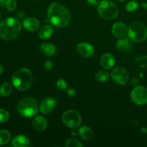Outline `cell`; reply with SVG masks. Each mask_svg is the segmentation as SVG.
Returning a JSON list of instances; mask_svg holds the SVG:
<instances>
[{"label":"cell","mask_w":147,"mask_h":147,"mask_svg":"<svg viewBox=\"0 0 147 147\" xmlns=\"http://www.w3.org/2000/svg\"><path fill=\"white\" fill-rule=\"evenodd\" d=\"M48 20L53 25L64 27L70 21V14L65 7L58 2H54L49 7L47 11Z\"/></svg>","instance_id":"cell-1"},{"label":"cell","mask_w":147,"mask_h":147,"mask_svg":"<svg viewBox=\"0 0 147 147\" xmlns=\"http://www.w3.org/2000/svg\"><path fill=\"white\" fill-rule=\"evenodd\" d=\"M20 22L14 17L4 19L0 23V37L6 40H12L17 38L21 32Z\"/></svg>","instance_id":"cell-2"},{"label":"cell","mask_w":147,"mask_h":147,"mask_svg":"<svg viewBox=\"0 0 147 147\" xmlns=\"http://www.w3.org/2000/svg\"><path fill=\"white\" fill-rule=\"evenodd\" d=\"M11 83L16 88L24 91L31 87L33 83V76L30 70L22 67L14 73Z\"/></svg>","instance_id":"cell-3"},{"label":"cell","mask_w":147,"mask_h":147,"mask_svg":"<svg viewBox=\"0 0 147 147\" xmlns=\"http://www.w3.org/2000/svg\"><path fill=\"white\" fill-rule=\"evenodd\" d=\"M17 110L24 117H32L37 114L38 111V104L37 100L33 98L26 97L19 102Z\"/></svg>","instance_id":"cell-4"},{"label":"cell","mask_w":147,"mask_h":147,"mask_svg":"<svg viewBox=\"0 0 147 147\" xmlns=\"http://www.w3.org/2000/svg\"><path fill=\"white\" fill-rule=\"evenodd\" d=\"M99 15L106 20H113L117 17L119 9L116 4L109 0H103L98 6Z\"/></svg>","instance_id":"cell-5"},{"label":"cell","mask_w":147,"mask_h":147,"mask_svg":"<svg viewBox=\"0 0 147 147\" xmlns=\"http://www.w3.org/2000/svg\"><path fill=\"white\" fill-rule=\"evenodd\" d=\"M128 34L130 40L135 42H142L147 38V28L142 23H132L128 30Z\"/></svg>","instance_id":"cell-6"},{"label":"cell","mask_w":147,"mask_h":147,"mask_svg":"<svg viewBox=\"0 0 147 147\" xmlns=\"http://www.w3.org/2000/svg\"><path fill=\"white\" fill-rule=\"evenodd\" d=\"M63 123L71 129L78 128L81 123V116L77 111L73 110L66 111L62 116Z\"/></svg>","instance_id":"cell-7"},{"label":"cell","mask_w":147,"mask_h":147,"mask_svg":"<svg viewBox=\"0 0 147 147\" xmlns=\"http://www.w3.org/2000/svg\"><path fill=\"white\" fill-rule=\"evenodd\" d=\"M132 101L137 105L143 106L147 103V89L144 86H136L131 93Z\"/></svg>","instance_id":"cell-8"},{"label":"cell","mask_w":147,"mask_h":147,"mask_svg":"<svg viewBox=\"0 0 147 147\" xmlns=\"http://www.w3.org/2000/svg\"><path fill=\"white\" fill-rule=\"evenodd\" d=\"M111 76L113 81L119 85H124L129 79V74L127 70L122 67H117L112 70Z\"/></svg>","instance_id":"cell-9"},{"label":"cell","mask_w":147,"mask_h":147,"mask_svg":"<svg viewBox=\"0 0 147 147\" xmlns=\"http://www.w3.org/2000/svg\"><path fill=\"white\" fill-rule=\"evenodd\" d=\"M56 106L55 99L51 97H47L43 99L40 103V111L42 113L47 114L53 111Z\"/></svg>","instance_id":"cell-10"},{"label":"cell","mask_w":147,"mask_h":147,"mask_svg":"<svg viewBox=\"0 0 147 147\" xmlns=\"http://www.w3.org/2000/svg\"><path fill=\"white\" fill-rule=\"evenodd\" d=\"M77 51L83 57H91L94 53V48L88 42H80L77 46Z\"/></svg>","instance_id":"cell-11"},{"label":"cell","mask_w":147,"mask_h":147,"mask_svg":"<svg viewBox=\"0 0 147 147\" xmlns=\"http://www.w3.org/2000/svg\"><path fill=\"white\" fill-rule=\"evenodd\" d=\"M112 33L116 37H123L127 33V27L122 22H117L112 27Z\"/></svg>","instance_id":"cell-12"},{"label":"cell","mask_w":147,"mask_h":147,"mask_svg":"<svg viewBox=\"0 0 147 147\" xmlns=\"http://www.w3.org/2000/svg\"><path fill=\"white\" fill-rule=\"evenodd\" d=\"M115 64V58L110 53H106L103 55L100 58V65L106 70L111 68Z\"/></svg>","instance_id":"cell-13"},{"label":"cell","mask_w":147,"mask_h":147,"mask_svg":"<svg viewBox=\"0 0 147 147\" xmlns=\"http://www.w3.org/2000/svg\"><path fill=\"white\" fill-rule=\"evenodd\" d=\"M47 120L45 119V118L42 116H36L32 121L33 127L37 131H42L45 130V129L47 128Z\"/></svg>","instance_id":"cell-14"},{"label":"cell","mask_w":147,"mask_h":147,"mask_svg":"<svg viewBox=\"0 0 147 147\" xmlns=\"http://www.w3.org/2000/svg\"><path fill=\"white\" fill-rule=\"evenodd\" d=\"M23 26L27 30L30 32L37 31L40 27V22L36 19L30 17L23 21Z\"/></svg>","instance_id":"cell-15"},{"label":"cell","mask_w":147,"mask_h":147,"mask_svg":"<svg viewBox=\"0 0 147 147\" xmlns=\"http://www.w3.org/2000/svg\"><path fill=\"white\" fill-rule=\"evenodd\" d=\"M30 144V140L24 135H17L12 139V145L14 147H26Z\"/></svg>","instance_id":"cell-16"},{"label":"cell","mask_w":147,"mask_h":147,"mask_svg":"<svg viewBox=\"0 0 147 147\" xmlns=\"http://www.w3.org/2000/svg\"><path fill=\"white\" fill-rule=\"evenodd\" d=\"M41 51L47 57L54 55L57 52V47L52 43H42L40 46Z\"/></svg>","instance_id":"cell-17"},{"label":"cell","mask_w":147,"mask_h":147,"mask_svg":"<svg viewBox=\"0 0 147 147\" xmlns=\"http://www.w3.org/2000/svg\"><path fill=\"white\" fill-rule=\"evenodd\" d=\"M53 28L50 25H45L42 27L39 32V37L42 40L48 39L53 34Z\"/></svg>","instance_id":"cell-18"},{"label":"cell","mask_w":147,"mask_h":147,"mask_svg":"<svg viewBox=\"0 0 147 147\" xmlns=\"http://www.w3.org/2000/svg\"><path fill=\"white\" fill-rule=\"evenodd\" d=\"M78 133L80 137L85 140H89L90 139H91L92 136H93V131H92L91 129H90L88 126L80 127L78 130Z\"/></svg>","instance_id":"cell-19"},{"label":"cell","mask_w":147,"mask_h":147,"mask_svg":"<svg viewBox=\"0 0 147 147\" xmlns=\"http://www.w3.org/2000/svg\"><path fill=\"white\" fill-rule=\"evenodd\" d=\"M116 47L119 50H127L131 48V45L127 38H121L116 42Z\"/></svg>","instance_id":"cell-20"},{"label":"cell","mask_w":147,"mask_h":147,"mask_svg":"<svg viewBox=\"0 0 147 147\" xmlns=\"http://www.w3.org/2000/svg\"><path fill=\"white\" fill-rule=\"evenodd\" d=\"M12 88L9 83H4L0 86V95L3 97L8 96L11 93Z\"/></svg>","instance_id":"cell-21"},{"label":"cell","mask_w":147,"mask_h":147,"mask_svg":"<svg viewBox=\"0 0 147 147\" xmlns=\"http://www.w3.org/2000/svg\"><path fill=\"white\" fill-rule=\"evenodd\" d=\"M11 139V134L7 130H0V145H4L8 143Z\"/></svg>","instance_id":"cell-22"},{"label":"cell","mask_w":147,"mask_h":147,"mask_svg":"<svg viewBox=\"0 0 147 147\" xmlns=\"http://www.w3.org/2000/svg\"><path fill=\"white\" fill-rule=\"evenodd\" d=\"M109 73L105 70H100L96 75V78L99 82H104L109 78Z\"/></svg>","instance_id":"cell-23"},{"label":"cell","mask_w":147,"mask_h":147,"mask_svg":"<svg viewBox=\"0 0 147 147\" xmlns=\"http://www.w3.org/2000/svg\"><path fill=\"white\" fill-rule=\"evenodd\" d=\"M65 146L67 147H82L83 144L77 139L71 138V139H67L65 143Z\"/></svg>","instance_id":"cell-24"},{"label":"cell","mask_w":147,"mask_h":147,"mask_svg":"<svg viewBox=\"0 0 147 147\" xmlns=\"http://www.w3.org/2000/svg\"><path fill=\"white\" fill-rule=\"evenodd\" d=\"M9 118V113L6 109H0V123H4Z\"/></svg>","instance_id":"cell-25"},{"label":"cell","mask_w":147,"mask_h":147,"mask_svg":"<svg viewBox=\"0 0 147 147\" xmlns=\"http://www.w3.org/2000/svg\"><path fill=\"white\" fill-rule=\"evenodd\" d=\"M56 86H57V88L59 90H64L67 88V82H66L64 79L60 78L56 82Z\"/></svg>","instance_id":"cell-26"},{"label":"cell","mask_w":147,"mask_h":147,"mask_svg":"<svg viewBox=\"0 0 147 147\" xmlns=\"http://www.w3.org/2000/svg\"><path fill=\"white\" fill-rule=\"evenodd\" d=\"M139 7V4L135 1H131L126 4V9L129 11H134Z\"/></svg>","instance_id":"cell-27"},{"label":"cell","mask_w":147,"mask_h":147,"mask_svg":"<svg viewBox=\"0 0 147 147\" xmlns=\"http://www.w3.org/2000/svg\"><path fill=\"white\" fill-rule=\"evenodd\" d=\"M4 7L9 11H13L14 9H15L16 7H17V2H16L15 0H7Z\"/></svg>","instance_id":"cell-28"},{"label":"cell","mask_w":147,"mask_h":147,"mask_svg":"<svg viewBox=\"0 0 147 147\" xmlns=\"http://www.w3.org/2000/svg\"><path fill=\"white\" fill-rule=\"evenodd\" d=\"M45 67L47 69V70H50L53 68V63L50 60H47L45 63Z\"/></svg>","instance_id":"cell-29"},{"label":"cell","mask_w":147,"mask_h":147,"mask_svg":"<svg viewBox=\"0 0 147 147\" xmlns=\"http://www.w3.org/2000/svg\"><path fill=\"white\" fill-rule=\"evenodd\" d=\"M87 1L90 5H97L100 3V0H87Z\"/></svg>","instance_id":"cell-30"},{"label":"cell","mask_w":147,"mask_h":147,"mask_svg":"<svg viewBox=\"0 0 147 147\" xmlns=\"http://www.w3.org/2000/svg\"><path fill=\"white\" fill-rule=\"evenodd\" d=\"M67 95H68V96H75V94H76V91H75L74 89L70 88V89H68V90H67Z\"/></svg>","instance_id":"cell-31"},{"label":"cell","mask_w":147,"mask_h":147,"mask_svg":"<svg viewBox=\"0 0 147 147\" xmlns=\"http://www.w3.org/2000/svg\"><path fill=\"white\" fill-rule=\"evenodd\" d=\"M131 83L132 85H137L138 83H139V80H138L136 78H134L131 80Z\"/></svg>","instance_id":"cell-32"},{"label":"cell","mask_w":147,"mask_h":147,"mask_svg":"<svg viewBox=\"0 0 147 147\" xmlns=\"http://www.w3.org/2000/svg\"><path fill=\"white\" fill-rule=\"evenodd\" d=\"M7 0H0V7H4L5 6Z\"/></svg>","instance_id":"cell-33"},{"label":"cell","mask_w":147,"mask_h":147,"mask_svg":"<svg viewBox=\"0 0 147 147\" xmlns=\"http://www.w3.org/2000/svg\"><path fill=\"white\" fill-rule=\"evenodd\" d=\"M142 7H143V8H144V9H147V3H146V2L142 3Z\"/></svg>","instance_id":"cell-34"},{"label":"cell","mask_w":147,"mask_h":147,"mask_svg":"<svg viewBox=\"0 0 147 147\" xmlns=\"http://www.w3.org/2000/svg\"><path fill=\"white\" fill-rule=\"evenodd\" d=\"M3 70H4V68H3V67L1 65H0V75L1 74V73L3 72Z\"/></svg>","instance_id":"cell-35"},{"label":"cell","mask_w":147,"mask_h":147,"mask_svg":"<svg viewBox=\"0 0 147 147\" xmlns=\"http://www.w3.org/2000/svg\"><path fill=\"white\" fill-rule=\"evenodd\" d=\"M0 20H1V14H0Z\"/></svg>","instance_id":"cell-36"},{"label":"cell","mask_w":147,"mask_h":147,"mask_svg":"<svg viewBox=\"0 0 147 147\" xmlns=\"http://www.w3.org/2000/svg\"><path fill=\"white\" fill-rule=\"evenodd\" d=\"M118 1H123V0H118Z\"/></svg>","instance_id":"cell-37"},{"label":"cell","mask_w":147,"mask_h":147,"mask_svg":"<svg viewBox=\"0 0 147 147\" xmlns=\"http://www.w3.org/2000/svg\"><path fill=\"white\" fill-rule=\"evenodd\" d=\"M37 1H42V0H37Z\"/></svg>","instance_id":"cell-38"}]
</instances>
